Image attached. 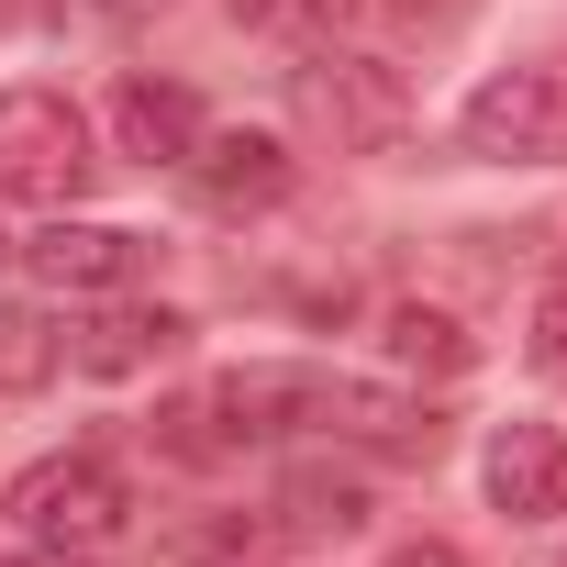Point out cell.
Wrapping results in <instances>:
<instances>
[{
	"instance_id": "6da1fadb",
	"label": "cell",
	"mask_w": 567,
	"mask_h": 567,
	"mask_svg": "<svg viewBox=\"0 0 567 567\" xmlns=\"http://www.w3.org/2000/svg\"><path fill=\"white\" fill-rule=\"evenodd\" d=\"M0 512H12V534L34 556H112L134 534V489L101 445H68V456H34L12 489H0Z\"/></svg>"
},
{
	"instance_id": "7a4b0ae2",
	"label": "cell",
	"mask_w": 567,
	"mask_h": 567,
	"mask_svg": "<svg viewBox=\"0 0 567 567\" xmlns=\"http://www.w3.org/2000/svg\"><path fill=\"white\" fill-rule=\"evenodd\" d=\"M101 178V134L68 90L12 79L0 90V200H34V212H79V189Z\"/></svg>"
},
{
	"instance_id": "3957f363",
	"label": "cell",
	"mask_w": 567,
	"mask_h": 567,
	"mask_svg": "<svg viewBox=\"0 0 567 567\" xmlns=\"http://www.w3.org/2000/svg\"><path fill=\"white\" fill-rule=\"evenodd\" d=\"M290 112H301V134H323L334 156H390V145L412 134L401 68H379V56H357V45H301Z\"/></svg>"
},
{
	"instance_id": "277c9868",
	"label": "cell",
	"mask_w": 567,
	"mask_h": 567,
	"mask_svg": "<svg viewBox=\"0 0 567 567\" xmlns=\"http://www.w3.org/2000/svg\"><path fill=\"white\" fill-rule=\"evenodd\" d=\"M456 134H467V156H489V167H567V56H512V68H489V79L467 90Z\"/></svg>"
},
{
	"instance_id": "5b68a950",
	"label": "cell",
	"mask_w": 567,
	"mask_h": 567,
	"mask_svg": "<svg viewBox=\"0 0 567 567\" xmlns=\"http://www.w3.org/2000/svg\"><path fill=\"white\" fill-rule=\"evenodd\" d=\"M34 278H45V290H68V301H112L123 290V278L145 267V234H123V223H79V212H56L45 234H23L12 245Z\"/></svg>"
},
{
	"instance_id": "8992f818",
	"label": "cell",
	"mask_w": 567,
	"mask_h": 567,
	"mask_svg": "<svg viewBox=\"0 0 567 567\" xmlns=\"http://www.w3.org/2000/svg\"><path fill=\"white\" fill-rule=\"evenodd\" d=\"M189 189L223 212V223H245V212H278V200H290L301 189V167H290V145H278V134H200L189 145Z\"/></svg>"
},
{
	"instance_id": "52a82bcc",
	"label": "cell",
	"mask_w": 567,
	"mask_h": 567,
	"mask_svg": "<svg viewBox=\"0 0 567 567\" xmlns=\"http://www.w3.org/2000/svg\"><path fill=\"white\" fill-rule=\"evenodd\" d=\"M478 478H489V512L556 523V512H567V434H556V423H501L489 456H478Z\"/></svg>"
},
{
	"instance_id": "ba28073f",
	"label": "cell",
	"mask_w": 567,
	"mask_h": 567,
	"mask_svg": "<svg viewBox=\"0 0 567 567\" xmlns=\"http://www.w3.org/2000/svg\"><path fill=\"white\" fill-rule=\"evenodd\" d=\"M178 346H189V323H178L167 301H156V312H145V301H101V312L68 334V368H79V379H145V368H167Z\"/></svg>"
},
{
	"instance_id": "9c48e42d",
	"label": "cell",
	"mask_w": 567,
	"mask_h": 567,
	"mask_svg": "<svg viewBox=\"0 0 567 567\" xmlns=\"http://www.w3.org/2000/svg\"><path fill=\"white\" fill-rule=\"evenodd\" d=\"M200 134H212V123H200V101H189L178 79H145V68H134V79L112 90V145H123L134 167H189Z\"/></svg>"
},
{
	"instance_id": "30bf717a",
	"label": "cell",
	"mask_w": 567,
	"mask_h": 567,
	"mask_svg": "<svg viewBox=\"0 0 567 567\" xmlns=\"http://www.w3.org/2000/svg\"><path fill=\"white\" fill-rule=\"evenodd\" d=\"M379 346H390V368H423V379H467L478 368V334L445 301H390L379 312Z\"/></svg>"
},
{
	"instance_id": "8fae6325",
	"label": "cell",
	"mask_w": 567,
	"mask_h": 567,
	"mask_svg": "<svg viewBox=\"0 0 567 567\" xmlns=\"http://www.w3.org/2000/svg\"><path fill=\"white\" fill-rule=\"evenodd\" d=\"M56 368H68V334L45 312H23V301H0V401H34Z\"/></svg>"
},
{
	"instance_id": "7c38bea8",
	"label": "cell",
	"mask_w": 567,
	"mask_h": 567,
	"mask_svg": "<svg viewBox=\"0 0 567 567\" xmlns=\"http://www.w3.org/2000/svg\"><path fill=\"white\" fill-rule=\"evenodd\" d=\"M278 523H290V534H357V523H368V478H346V467H301L290 489H278Z\"/></svg>"
},
{
	"instance_id": "4fadbf2b",
	"label": "cell",
	"mask_w": 567,
	"mask_h": 567,
	"mask_svg": "<svg viewBox=\"0 0 567 567\" xmlns=\"http://www.w3.org/2000/svg\"><path fill=\"white\" fill-rule=\"evenodd\" d=\"M223 12H234V23H256V34H290V45H334L357 0H223Z\"/></svg>"
},
{
	"instance_id": "5bb4252c",
	"label": "cell",
	"mask_w": 567,
	"mask_h": 567,
	"mask_svg": "<svg viewBox=\"0 0 567 567\" xmlns=\"http://www.w3.org/2000/svg\"><path fill=\"white\" fill-rule=\"evenodd\" d=\"M523 357H534V379H556L567 390V267L534 290V323H523Z\"/></svg>"
},
{
	"instance_id": "9a60e30c",
	"label": "cell",
	"mask_w": 567,
	"mask_h": 567,
	"mask_svg": "<svg viewBox=\"0 0 567 567\" xmlns=\"http://www.w3.org/2000/svg\"><path fill=\"white\" fill-rule=\"evenodd\" d=\"M156 12H167V0H56V23H79V34H134Z\"/></svg>"
},
{
	"instance_id": "2e32d148",
	"label": "cell",
	"mask_w": 567,
	"mask_h": 567,
	"mask_svg": "<svg viewBox=\"0 0 567 567\" xmlns=\"http://www.w3.org/2000/svg\"><path fill=\"white\" fill-rule=\"evenodd\" d=\"M390 567H467V556H456V545H434V534H423V545H390Z\"/></svg>"
},
{
	"instance_id": "e0dca14e",
	"label": "cell",
	"mask_w": 567,
	"mask_h": 567,
	"mask_svg": "<svg viewBox=\"0 0 567 567\" xmlns=\"http://www.w3.org/2000/svg\"><path fill=\"white\" fill-rule=\"evenodd\" d=\"M390 12H401V23H456L467 0H390Z\"/></svg>"
},
{
	"instance_id": "ac0fdd59",
	"label": "cell",
	"mask_w": 567,
	"mask_h": 567,
	"mask_svg": "<svg viewBox=\"0 0 567 567\" xmlns=\"http://www.w3.org/2000/svg\"><path fill=\"white\" fill-rule=\"evenodd\" d=\"M0 567H34V556H0Z\"/></svg>"
},
{
	"instance_id": "d6986e66",
	"label": "cell",
	"mask_w": 567,
	"mask_h": 567,
	"mask_svg": "<svg viewBox=\"0 0 567 567\" xmlns=\"http://www.w3.org/2000/svg\"><path fill=\"white\" fill-rule=\"evenodd\" d=\"M0 256H12V234H0Z\"/></svg>"
},
{
	"instance_id": "ffe728a7",
	"label": "cell",
	"mask_w": 567,
	"mask_h": 567,
	"mask_svg": "<svg viewBox=\"0 0 567 567\" xmlns=\"http://www.w3.org/2000/svg\"><path fill=\"white\" fill-rule=\"evenodd\" d=\"M556 567H567V556H556Z\"/></svg>"
}]
</instances>
